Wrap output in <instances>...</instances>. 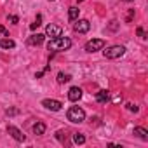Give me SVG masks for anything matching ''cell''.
Instances as JSON below:
<instances>
[{"label": "cell", "mask_w": 148, "mask_h": 148, "mask_svg": "<svg viewBox=\"0 0 148 148\" xmlns=\"http://www.w3.org/2000/svg\"><path fill=\"white\" fill-rule=\"evenodd\" d=\"M42 106H45L47 110H52V112H59L61 106H63V103L58 101V99H44L42 101Z\"/></svg>", "instance_id": "52a82bcc"}, {"label": "cell", "mask_w": 148, "mask_h": 148, "mask_svg": "<svg viewBox=\"0 0 148 148\" xmlns=\"http://www.w3.org/2000/svg\"><path fill=\"white\" fill-rule=\"evenodd\" d=\"M68 80H71V77L68 75V73H63V71L58 73V82H59V84H64V82H68Z\"/></svg>", "instance_id": "e0dca14e"}, {"label": "cell", "mask_w": 148, "mask_h": 148, "mask_svg": "<svg viewBox=\"0 0 148 148\" xmlns=\"http://www.w3.org/2000/svg\"><path fill=\"white\" fill-rule=\"evenodd\" d=\"M125 2H132V0H125Z\"/></svg>", "instance_id": "484cf974"}, {"label": "cell", "mask_w": 148, "mask_h": 148, "mask_svg": "<svg viewBox=\"0 0 148 148\" xmlns=\"http://www.w3.org/2000/svg\"><path fill=\"white\" fill-rule=\"evenodd\" d=\"M71 47V40L68 37H58V38H51L49 44H47V49L49 51H54V52H59V51H68Z\"/></svg>", "instance_id": "6da1fadb"}, {"label": "cell", "mask_w": 148, "mask_h": 148, "mask_svg": "<svg viewBox=\"0 0 148 148\" xmlns=\"http://www.w3.org/2000/svg\"><path fill=\"white\" fill-rule=\"evenodd\" d=\"M80 98H82V89H80V87H71V89L68 91V99H70V101L75 103V101H79Z\"/></svg>", "instance_id": "ba28073f"}, {"label": "cell", "mask_w": 148, "mask_h": 148, "mask_svg": "<svg viewBox=\"0 0 148 148\" xmlns=\"http://www.w3.org/2000/svg\"><path fill=\"white\" fill-rule=\"evenodd\" d=\"M108 28H110V30H112V32H117V28H119V21H112V23H110V26H108Z\"/></svg>", "instance_id": "d6986e66"}, {"label": "cell", "mask_w": 148, "mask_h": 148, "mask_svg": "<svg viewBox=\"0 0 148 148\" xmlns=\"http://www.w3.org/2000/svg\"><path fill=\"white\" fill-rule=\"evenodd\" d=\"M132 16H134V11H129V14H127V18H125V21H127V23H131V19H132Z\"/></svg>", "instance_id": "7402d4cb"}, {"label": "cell", "mask_w": 148, "mask_h": 148, "mask_svg": "<svg viewBox=\"0 0 148 148\" xmlns=\"http://www.w3.org/2000/svg\"><path fill=\"white\" fill-rule=\"evenodd\" d=\"M40 25H42V16H37L35 23H32V26H30V28H32V30H37V28H38Z\"/></svg>", "instance_id": "ac0fdd59"}, {"label": "cell", "mask_w": 148, "mask_h": 148, "mask_svg": "<svg viewBox=\"0 0 148 148\" xmlns=\"http://www.w3.org/2000/svg\"><path fill=\"white\" fill-rule=\"evenodd\" d=\"M134 134L139 136L143 141H148V131H146V129H143V127H134Z\"/></svg>", "instance_id": "4fadbf2b"}, {"label": "cell", "mask_w": 148, "mask_h": 148, "mask_svg": "<svg viewBox=\"0 0 148 148\" xmlns=\"http://www.w3.org/2000/svg\"><path fill=\"white\" fill-rule=\"evenodd\" d=\"M61 33H63V30H61V26H58V25H47L45 26V35L47 37H51V38H58V37H61Z\"/></svg>", "instance_id": "8992f818"}, {"label": "cell", "mask_w": 148, "mask_h": 148, "mask_svg": "<svg viewBox=\"0 0 148 148\" xmlns=\"http://www.w3.org/2000/svg\"><path fill=\"white\" fill-rule=\"evenodd\" d=\"M33 132H35L37 136H42V134L45 132V124H44V122H37V124L33 125Z\"/></svg>", "instance_id": "9a60e30c"}, {"label": "cell", "mask_w": 148, "mask_h": 148, "mask_svg": "<svg viewBox=\"0 0 148 148\" xmlns=\"http://www.w3.org/2000/svg\"><path fill=\"white\" fill-rule=\"evenodd\" d=\"M0 33H4L5 37H9V33H7V30H5V26H0Z\"/></svg>", "instance_id": "cb8c5ba5"}, {"label": "cell", "mask_w": 148, "mask_h": 148, "mask_svg": "<svg viewBox=\"0 0 148 148\" xmlns=\"http://www.w3.org/2000/svg\"><path fill=\"white\" fill-rule=\"evenodd\" d=\"M73 30L77 33H87L91 30V23L87 19H77V23L73 25Z\"/></svg>", "instance_id": "5b68a950"}, {"label": "cell", "mask_w": 148, "mask_h": 148, "mask_svg": "<svg viewBox=\"0 0 148 148\" xmlns=\"http://www.w3.org/2000/svg\"><path fill=\"white\" fill-rule=\"evenodd\" d=\"M7 21H9V23H12V25H16L19 19H18V16H7Z\"/></svg>", "instance_id": "ffe728a7"}, {"label": "cell", "mask_w": 148, "mask_h": 148, "mask_svg": "<svg viewBox=\"0 0 148 148\" xmlns=\"http://www.w3.org/2000/svg\"><path fill=\"white\" fill-rule=\"evenodd\" d=\"M73 143H75V145H84L86 143V136L80 134V132H75V134H73Z\"/></svg>", "instance_id": "2e32d148"}, {"label": "cell", "mask_w": 148, "mask_h": 148, "mask_svg": "<svg viewBox=\"0 0 148 148\" xmlns=\"http://www.w3.org/2000/svg\"><path fill=\"white\" fill-rule=\"evenodd\" d=\"M7 132H9V134H11V136H12L16 141H25V134H23V132L18 129V127H14V125H9V127H7Z\"/></svg>", "instance_id": "9c48e42d"}, {"label": "cell", "mask_w": 148, "mask_h": 148, "mask_svg": "<svg viewBox=\"0 0 148 148\" xmlns=\"http://www.w3.org/2000/svg\"><path fill=\"white\" fill-rule=\"evenodd\" d=\"M77 2H84V0H77Z\"/></svg>", "instance_id": "d4e9b609"}, {"label": "cell", "mask_w": 148, "mask_h": 148, "mask_svg": "<svg viewBox=\"0 0 148 148\" xmlns=\"http://www.w3.org/2000/svg\"><path fill=\"white\" fill-rule=\"evenodd\" d=\"M68 19H70L71 23L79 19V7H70V11H68Z\"/></svg>", "instance_id": "5bb4252c"}, {"label": "cell", "mask_w": 148, "mask_h": 148, "mask_svg": "<svg viewBox=\"0 0 148 148\" xmlns=\"http://www.w3.org/2000/svg\"><path fill=\"white\" fill-rule=\"evenodd\" d=\"M127 108H129V112H134V113H136V112L139 110V108H138L136 105H132V103H131V105H127Z\"/></svg>", "instance_id": "44dd1931"}, {"label": "cell", "mask_w": 148, "mask_h": 148, "mask_svg": "<svg viewBox=\"0 0 148 148\" xmlns=\"http://www.w3.org/2000/svg\"><path fill=\"white\" fill-rule=\"evenodd\" d=\"M66 117H68V120L73 122V124H80V122L86 120V112H84L82 108H79V106H70Z\"/></svg>", "instance_id": "7a4b0ae2"}, {"label": "cell", "mask_w": 148, "mask_h": 148, "mask_svg": "<svg viewBox=\"0 0 148 148\" xmlns=\"http://www.w3.org/2000/svg\"><path fill=\"white\" fill-rule=\"evenodd\" d=\"M138 35H139L141 38H146V35H145V30H143V28H138Z\"/></svg>", "instance_id": "603a6c76"}, {"label": "cell", "mask_w": 148, "mask_h": 148, "mask_svg": "<svg viewBox=\"0 0 148 148\" xmlns=\"http://www.w3.org/2000/svg\"><path fill=\"white\" fill-rule=\"evenodd\" d=\"M108 99H110V92H108L106 89H101V91L96 94V101H98V103H106Z\"/></svg>", "instance_id": "8fae6325"}, {"label": "cell", "mask_w": 148, "mask_h": 148, "mask_svg": "<svg viewBox=\"0 0 148 148\" xmlns=\"http://www.w3.org/2000/svg\"><path fill=\"white\" fill-rule=\"evenodd\" d=\"M105 47V40L103 38H92L86 44V51L87 52H96V51H101Z\"/></svg>", "instance_id": "277c9868"}, {"label": "cell", "mask_w": 148, "mask_h": 148, "mask_svg": "<svg viewBox=\"0 0 148 148\" xmlns=\"http://www.w3.org/2000/svg\"><path fill=\"white\" fill-rule=\"evenodd\" d=\"M44 37H45V35H42V33L32 35V37L28 38V45H40V44L44 42Z\"/></svg>", "instance_id": "30bf717a"}, {"label": "cell", "mask_w": 148, "mask_h": 148, "mask_svg": "<svg viewBox=\"0 0 148 148\" xmlns=\"http://www.w3.org/2000/svg\"><path fill=\"white\" fill-rule=\"evenodd\" d=\"M124 52H125V47H124V45H110V47H106V49L103 51V54H105L106 59H117V58H122Z\"/></svg>", "instance_id": "3957f363"}, {"label": "cell", "mask_w": 148, "mask_h": 148, "mask_svg": "<svg viewBox=\"0 0 148 148\" xmlns=\"http://www.w3.org/2000/svg\"><path fill=\"white\" fill-rule=\"evenodd\" d=\"M0 47H2V49H14L16 42L11 40V38H2V40H0Z\"/></svg>", "instance_id": "7c38bea8"}]
</instances>
